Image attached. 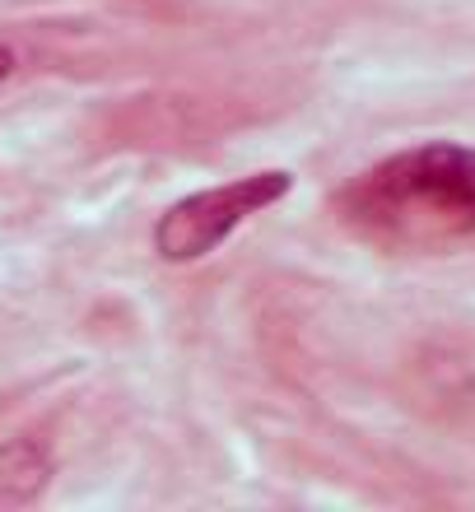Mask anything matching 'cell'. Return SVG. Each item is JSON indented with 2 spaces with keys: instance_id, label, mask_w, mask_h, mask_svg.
I'll return each mask as SVG.
<instances>
[{
  "instance_id": "obj_1",
  "label": "cell",
  "mask_w": 475,
  "mask_h": 512,
  "mask_svg": "<svg viewBox=\"0 0 475 512\" xmlns=\"http://www.w3.org/2000/svg\"><path fill=\"white\" fill-rule=\"evenodd\" d=\"M350 233L392 252H424L475 238V145L429 140L364 168L336 196Z\"/></svg>"
},
{
  "instance_id": "obj_2",
  "label": "cell",
  "mask_w": 475,
  "mask_h": 512,
  "mask_svg": "<svg viewBox=\"0 0 475 512\" xmlns=\"http://www.w3.org/2000/svg\"><path fill=\"white\" fill-rule=\"evenodd\" d=\"M289 191V173H247L229 187L196 191L187 201H177L163 210L159 229H154V247L163 261H201L215 252L229 233H238L252 215L271 210Z\"/></svg>"
},
{
  "instance_id": "obj_3",
  "label": "cell",
  "mask_w": 475,
  "mask_h": 512,
  "mask_svg": "<svg viewBox=\"0 0 475 512\" xmlns=\"http://www.w3.org/2000/svg\"><path fill=\"white\" fill-rule=\"evenodd\" d=\"M10 70H14V52L10 47H0V84L10 80Z\"/></svg>"
}]
</instances>
